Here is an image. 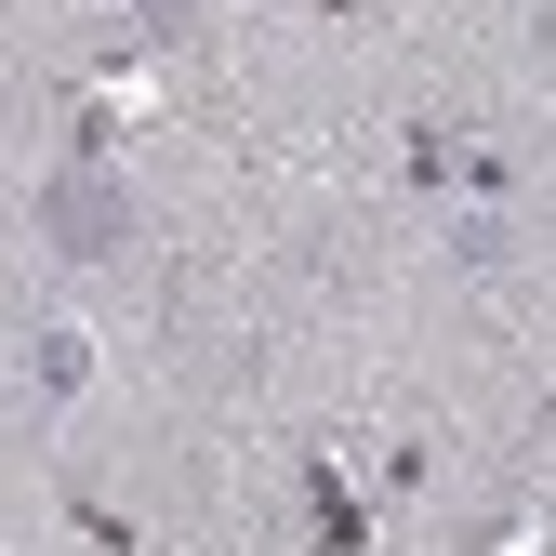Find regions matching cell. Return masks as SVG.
<instances>
[{
	"mask_svg": "<svg viewBox=\"0 0 556 556\" xmlns=\"http://www.w3.org/2000/svg\"><path fill=\"white\" fill-rule=\"evenodd\" d=\"M132 186L106 173V147H66L53 173H40V252H66V265H106V252H132Z\"/></svg>",
	"mask_w": 556,
	"mask_h": 556,
	"instance_id": "obj_1",
	"label": "cell"
},
{
	"mask_svg": "<svg viewBox=\"0 0 556 556\" xmlns=\"http://www.w3.org/2000/svg\"><path fill=\"white\" fill-rule=\"evenodd\" d=\"M80 371H93V344H80V331H40V397H66Z\"/></svg>",
	"mask_w": 556,
	"mask_h": 556,
	"instance_id": "obj_2",
	"label": "cell"
},
{
	"mask_svg": "<svg viewBox=\"0 0 556 556\" xmlns=\"http://www.w3.org/2000/svg\"><path fill=\"white\" fill-rule=\"evenodd\" d=\"M132 14H147V40H186V27H199V0H132Z\"/></svg>",
	"mask_w": 556,
	"mask_h": 556,
	"instance_id": "obj_3",
	"label": "cell"
}]
</instances>
